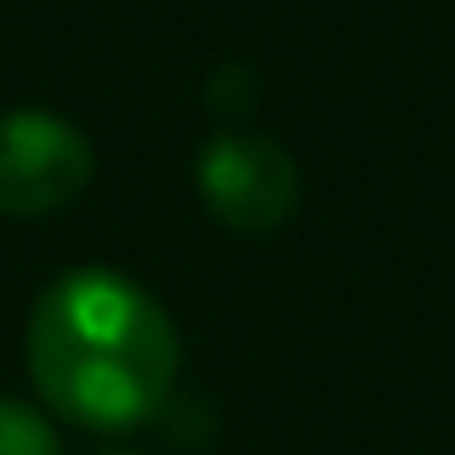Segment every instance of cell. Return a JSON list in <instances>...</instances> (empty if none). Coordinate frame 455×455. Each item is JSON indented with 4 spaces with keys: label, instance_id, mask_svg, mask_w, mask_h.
Wrapping results in <instances>:
<instances>
[{
    "label": "cell",
    "instance_id": "1",
    "mask_svg": "<svg viewBox=\"0 0 455 455\" xmlns=\"http://www.w3.org/2000/svg\"><path fill=\"white\" fill-rule=\"evenodd\" d=\"M182 343L166 306L113 268L60 274L28 322V370L65 423L124 434L150 423L177 386Z\"/></svg>",
    "mask_w": 455,
    "mask_h": 455
},
{
    "label": "cell",
    "instance_id": "2",
    "mask_svg": "<svg viewBox=\"0 0 455 455\" xmlns=\"http://www.w3.org/2000/svg\"><path fill=\"white\" fill-rule=\"evenodd\" d=\"M193 182L204 209L236 236H274L300 209V166L268 134H214Z\"/></svg>",
    "mask_w": 455,
    "mask_h": 455
},
{
    "label": "cell",
    "instance_id": "3",
    "mask_svg": "<svg viewBox=\"0 0 455 455\" xmlns=\"http://www.w3.org/2000/svg\"><path fill=\"white\" fill-rule=\"evenodd\" d=\"M92 182V140L49 113L12 108L0 113V214L38 220L70 209Z\"/></svg>",
    "mask_w": 455,
    "mask_h": 455
},
{
    "label": "cell",
    "instance_id": "4",
    "mask_svg": "<svg viewBox=\"0 0 455 455\" xmlns=\"http://www.w3.org/2000/svg\"><path fill=\"white\" fill-rule=\"evenodd\" d=\"M0 455H60V434L38 407L0 396Z\"/></svg>",
    "mask_w": 455,
    "mask_h": 455
},
{
    "label": "cell",
    "instance_id": "5",
    "mask_svg": "<svg viewBox=\"0 0 455 455\" xmlns=\"http://www.w3.org/2000/svg\"><path fill=\"white\" fill-rule=\"evenodd\" d=\"M102 455H129V450H102Z\"/></svg>",
    "mask_w": 455,
    "mask_h": 455
}]
</instances>
